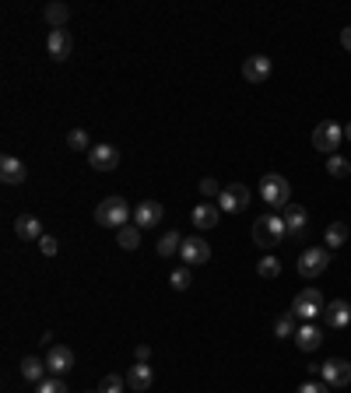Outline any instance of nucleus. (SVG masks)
I'll use <instances>...</instances> for the list:
<instances>
[{"mask_svg": "<svg viewBox=\"0 0 351 393\" xmlns=\"http://www.w3.org/2000/svg\"><path fill=\"white\" fill-rule=\"evenodd\" d=\"M284 239H288L284 218H277V214H264V218L253 221V243H257L260 250H277Z\"/></svg>", "mask_w": 351, "mask_h": 393, "instance_id": "1", "label": "nucleus"}, {"mask_svg": "<svg viewBox=\"0 0 351 393\" xmlns=\"http://www.w3.org/2000/svg\"><path fill=\"white\" fill-rule=\"evenodd\" d=\"M130 204L123 197H105L99 207H95V221L105 225V229H123V225H130Z\"/></svg>", "mask_w": 351, "mask_h": 393, "instance_id": "2", "label": "nucleus"}, {"mask_svg": "<svg viewBox=\"0 0 351 393\" xmlns=\"http://www.w3.org/2000/svg\"><path fill=\"white\" fill-rule=\"evenodd\" d=\"M260 197H264V204H271L274 211H277V207H288L291 183H288L284 176H277V173H267V176L260 180Z\"/></svg>", "mask_w": 351, "mask_h": 393, "instance_id": "3", "label": "nucleus"}, {"mask_svg": "<svg viewBox=\"0 0 351 393\" xmlns=\"http://www.w3.org/2000/svg\"><path fill=\"white\" fill-rule=\"evenodd\" d=\"M344 141V127L341 123H334V120H323V123H316V130H313V148L316 151H323L327 158L330 155H337V144Z\"/></svg>", "mask_w": 351, "mask_h": 393, "instance_id": "4", "label": "nucleus"}, {"mask_svg": "<svg viewBox=\"0 0 351 393\" xmlns=\"http://www.w3.org/2000/svg\"><path fill=\"white\" fill-rule=\"evenodd\" d=\"M323 309H327V302H323V295H320L316 288H306V292H299L296 299H291V313H296V316H302V323L316 320Z\"/></svg>", "mask_w": 351, "mask_h": 393, "instance_id": "5", "label": "nucleus"}, {"mask_svg": "<svg viewBox=\"0 0 351 393\" xmlns=\"http://www.w3.org/2000/svg\"><path fill=\"white\" fill-rule=\"evenodd\" d=\"M246 204H250L246 183H228V186H221V197H218L221 214H239V211H246Z\"/></svg>", "mask_w": 351, "mask_h": 393, "instance_id": "6", "label": "nucleus"}, {"mask_svg": "<svg viewBox=\"0 0 351 393\" xmlns=\"http://www.w3.org/2000/svg\"><path fill=\"white\" fill-rule=\"evenodd\" d=\"M330 250H306L302 256H299V274L302 277H320L323 270H327V263H330Z\"/></svg>", "mask_w": 351, "mask_h": 393, "instance_id": "7", "label": "nucleus"}, {"mask_svg": "<svg viewBox=\"0 0 351 393\" xmlns=\"http://www.w3.org/2000/svg\"><path fill=\"white\" fill-rule=\"evenodd\" d=\"M46 369H49V376H67L74 369V351L64 344H53L46 351Z\"/></svg>", "mask_w": 351, "mask_h": 393, "instance_id": "8", "label": "nucleus"}, {"mask_svg": "<svg viewBox=\"0 0 351 393\" xmlns=\"http://www.w3.org/2000/svg\"><path fill=\"white\" fill-rule=\"evenodd\" d=\"M88 165L99 168V173H112L120 165V151L112 144H95V148H88Z\"/></svg>", "mask_w": 351, "mask_h": 393, "instance_id": "9", "label": "nucleus"}, {"mask_svg": "<svg viewBox=\"0 0 351 393\" xmlns=\"http://www.w3.org/2000/svg\"><path fill=\"white\" fill-rule=\"evenodd\" d=\"M180 256H183V267H200V263H207L211 260V246L204 243V239H183V246H180Z\"/></svg>", "mask_w": 351, "mask_h": 393, "instance_id": "10", "label": "nucleus"}, {"mask_svg": "<svg viewBox=\"0 0 351 393\" xmlns=\"http://www.w3.org/2000/svg\"><path fill=\"white\" fill-rule=\"evenodd\" d=\"M320 376H323L327 386H348V383H351V365H348L344 358H327V362L320 365Z\"/></svg>", "mask_w": 351, "mask_h": 393, "instance_id": "11", "label": "nucleus"}, {"mask_svg": "<svg viewBox=\"0 0 351 393\" xmlns=\"http://www.w3.org/2000/svg\"><path fill=\"white\" fill-rule=\"evenodd\" d=\"M71 49H74V39H71L67 28H53V32L46 35V53L53 56V60H67Z\"/></svg>", "mask_w": 351, "mask_h": 393, "instance_id": "12", "label": "nucleus"}, {"mask_svg": "<svg viewBox=\"0 0 351 393\" xmlns=\"http://www.w3.org/2000/svg\"><path fill=\"white\" fill-rule=\"evenodd\" d=\"M271 71H274V64H271V56H264V53H257V56H246V64H243V78H246L250 85H260V81H267V78H271Z\"/></svg>", "mask_w": 351, "mask_h": 393, "instance_id": "13", "label": "nucleus"}, {"mask_svg": "<svg viewBox=\"0 0 351 393\" xmlns=\"http://www.w3.org/2000/svg\"><path fill=\"white\" fill-rule=\"evenodd\" d=\"M134 225L137 229H155V225H162V204L158 200H141L134 207Z\"/></svg>", "mask_w": 351, "mask_h": 393, "instance_id": "14", "label": "nucleus"}, {"mask_svg": "<svg viewBox=\"0 0 351 393\" xmlns=\"http://www.w3.org/2000/svg\"><path fill=\"white\" fill-rule=\"evenodd\" d=\"M25 176H28V168L22 165V158H15V155H4V158H0V180H4L8 186H22Z\"/></svg>", "mask_w": 351, "mask_h": 393, "instance_id": "15", "label": "nucleus"}, {"mask_svg": "<svg viewBox=\"0 0 351 393\" xmlns=\"http://www.w3.org/2000/svg\"><path fill=\"white\" fill-rule=\"evenodd\" d=\"M323 323H327L330 330H344V326L351 323V306H348L344 299H334V302L323 309Z\"/></svg>", "mask_w": 351, "mask_h": 393, "instance_id": "16", "label": "nucleus"}, {"mask_svg": "<svg viewBox=\"0 0 351 393\" xmlns=\"http://www.w3.org/2000/svg\"><path fill=\"white\" fill-rule=\"evenodd\" d=\"M296 344H299V351H316V348L323 344V326L302 323V326L296 330Z\"/></svg>", "mask_w": 351, "mask_h": 393, "instance_id": "17", "label": "nucleus"}, {"mask_svg": "<svg viewBox=\"0 0 351 393\" xmlns=\"http://www.w3.org/2000/svg\"><path fill=\"white\" fill-rule=\"evenodd\" d=\"M151 383H155V372H151V365H144V362L130 365V372H127V386H130L134 393H144V390H151Z\"/></svg>", "mask_w": 351, "mask_h": 393, "instance_id": "18", "label": "nucleus"}, {"mask_svg": "<svg viewBox=\"0 0 351 393\" xmlns=\"http://www.w3.org/2000/svg\"><path fill=\"white\" fill-rule=\"evenodd\" d=\"M218 221H221V207L218 204H197L194 207V225L197 229H218Z\"/></svg>", "mask_w": 351, "mask_h": 393, "instance_id": "19", "label": "nucleus"}, {"mask_svg": "<svg viewBox=\"0 0 351 393\" xmlns=\"http://www.w3.org/2000/svg\"><path fill=\"white\" fill-rule=\"evenodd\" d=\"M306 211L299 207V204H288L284 207V229H288V236H302L306 232Z\"/></svg>", "mask_w": 351, "mask_h": 393, "instance_id": "20", "label": "nucleus"}, {"mask_svg": "<svg viewBox=\"0 0 351 393\" xmlns=\"http://www.w3.org/2000/svg\"><path fill=\"white\" fill-rule=\"evenodd\" d=\"M15 232H18V239H42V221L35 214H22L15 221Z\"/></svg>", "mask_w": 351, "mask_h": 393, "instance_id": "21", "label": "nucleus"}, {"mask_svg": "<svg viewBox=\"0 0 351 393\" xmlns=\"http://www.w3.org/2000/svg\"><path fill=\"white\" fill-rule=\"evenodd\" d=\"M46 362L42 358H35V355H28V358H22V376L28 379V383H42L46 379Z\"/></svg>", "mask_w": 351, "mask_h": 393, "instance_id": "22", "label": "nucleus"}, {"mask_svg": "<svg viewBox=\"0 0 351 393\" xmlns=\"http://www.w3.org/2000/svg\"><path fill=\"white\" fill-rule=\"evenodd\" d=\"M323 239H327V250H341V246L348 243V225H344V221H334V225H327Z\"/></svg>", "mask_w": 351, "mask_h": 393, "instance_id": "23", "label": "nucleus"}, {"mask_svg": "<svg viewBox=\"0 0 351 393\" xmlns=\"http://www.w3.org/2000/svg\"><path fill=\"white\" fill-rule=\"evenodd\" d=\"M42 15H46V21H49L53 28H64V25L71 21V8H67V4H46Z\"/></svg>", "mask_w": 351, "mask_h": 393, "instance_id": "24", "label": "nucleus"}, {"mask_svg": "<svg viewBox=\"0 0 351 393\" xmlns=\"http://www.w3.org/2000/svg\"><path fill=\"white\" fill-rule=\"evenodd\" d=\"M180 246H183L180 232H162V239H158V253L162 256H180Z\"/></svg>", "mask_w": 351, "mask_h": 393, "instance_id": "25", "label": "nucleus"}, {"mask_svg": "<svg viewBox=\"0 0 351 393\" xmlns=\"http://www.w3.org/2000/svg\"><path fill=\"white\" fill-rule=\"evenodd\" d=\"M296 330L299 326H296V313H291V309L274 320V337H296Z\"/></svg>", "mask_w": 351, "mask_h": 393, "instance_id": "26", "label": "nucleus"}, {"mask_svg": "<svg viewBox=\"0 0 351 393\" xmlns=\"http://www.w3.org/2000/svg\"><path fill=\"white\" fill-rule=\"evenodd\" d=\"M116 243H120L123 250H137L141 246V229H137V225H123L120 236H116Z\"/></svg>", "mask_w": 351, "mask_h": 393, "instance_id": "27", "label": "nucleus"}, {"mask_svg": "<svg viewBox=\"0 0 351 393\" xmlns=\"http://www.w3.org/2000/svg\"><path fill=\"white\" fill-rule=\"evenodd\" d=\"M123 390H127V376H116V372H105L99 383V393H123Z\"/></svg>", "mask_w": 351, "mask_h": 393, "instance_id": "28", "label": "nucleus"}, {"mask_svg": "<svg viewBox=\"0 0 351 393\" xmlns=\"http://www.w3.org/2000/svg\"><path fill=\"white\" fill-rule=\"evenodd\" d=\"M327 173H330L334 180H344V176H351V161L341 158V155H330V158H327Z\"/></svg>", "mask_w": 351, "mask_h": 393, "instance_id": "29", "label": "nucleus"}, {"mask_svg": "<svg viewBox=\"0 0 351 393\" xmlns=\"http://www.w3.org/2000/svg\"><path fill=\"white\" fill-rule=\"evenodd\" d=\"M257 274H260V277H277V274H281V260H277L274 253L260 256V263H257Z\"/></svg>", "mask_w": 351, "mask_h": 393, "instance_id": "30", "label": "nucleus"}, {"mask_svg": "<svg viewBox=\"0 0 351 393\" xmlns=\"http://www.w3.org/2000/svg\"><path fill=\"white\" fill-rule=\"evenodd\" d=\"M35 393H71V390L60 376H46L42 383H35Z\"/></svg>", "mask_w": 351, "mask_h": 393, "instance_id": "31", "label": "nucleus"}, {"mask_svg": "<svg viewBox=\"0 0 351 393\" xmlns=\"http://www.w3.org/2000/svg\"><path fill=\"white\" fill-rule=\"evenodd\" d=\"M190 281H194V277H190V267H176V270L169 274V285H172L176 292H187Z\"/></svg>", "mask_w": 351, "mask_h": 393, "instance_id": "32", "label": "nucleus"}, {"mask_svg": "<svg viewBox=\"0 0 351 393\" xmlns=\"http://www.w3.org/2000/svg\"><path fill=\"white\" fill-rule=\"evenodd\" d=\"M67 148H71V151H85V148H88V134H85V130H71V134H67Z\"/></svg>", "mask_w": 351, "mask_h": 393, "instance_id": "33", "label": "nucleus"}, {"mask_svg": "<svg viewBox=\"0 0 351 393\" xmlns=\"http://www.w3.org/2000/svg\"><path fill=\"white\" fill-rule=\"evenodd\" d=\"M299 393H330V386H327V383L309 379V383H302V386H299Z\"/></svg>", "mask_w": 351, "mask_h": 393, "instance_id": "34", "label": "nucleus"}, {"mask_svg": "<svg viewBox=\"0 0 351 393\" xmlns=\"http://www.w3.org/2000/svg\"><path fill=\"white\" fill-rule=\"evenodd\" d=\"M39 250H42L46 256H56V239H53V236H42V239H39Z\"/></svg>", "mask_w": 351, "mask_h": 393, "instance_id": "35", "label": "nucleus"}, {"mask_svg": "<svg viewBox=\"0 0 351 393\" xmlns=\"http://www.w3.org/2000/svg\"><path fill=\"white\" fill-rule=\"evenodd\" d=\"M200 193H204V197H214V193L221 197V190H218V183H214V180H204V183H200Z\"/></svg>", "mask_w": 351, "mask_h": 393, "instance_id": "36", "label": "nucleus"}, {"mask_svg": "<svg viewBox=\"0 0 351 393\" xmlns=\"http://www.w3.org/2000/svg\"><path fill=\"white\" fill-rule=\"evenodd\" d=\"M341 46L351 53V28H344V32H341Z\"/></svg>", "mask_w": 351, "mask_h": 393, "instance_id": "37", "label": "nucleus"}, {"mask_svg": "<svg viewBox=\"0 0 351 393\" xmlns=\"http://www.w3.org/2000/svg\"><path fill=\"white\" fill-rule=\"evenodd\" d=\"M148 355H151V348H148V344H141V348H137V362H148Z\"/></svg>", "mask_w": 351, "mask_h": 393, "instance_id": "38", "label": "nucleus"}, {"mask_svg": "<svg viewBox=\"0 0 351 393\" xmlns=\"http://www.w3.org/2000/svg\"><path fill=\"white\" fill-rule=\"evenodd\" d=\"M344 141H351V123H344Z\"/></svg>", "mask_w": 351, "mask_h": 393, "instance_id": "39", "label": "nucleus"}]
</instances>
